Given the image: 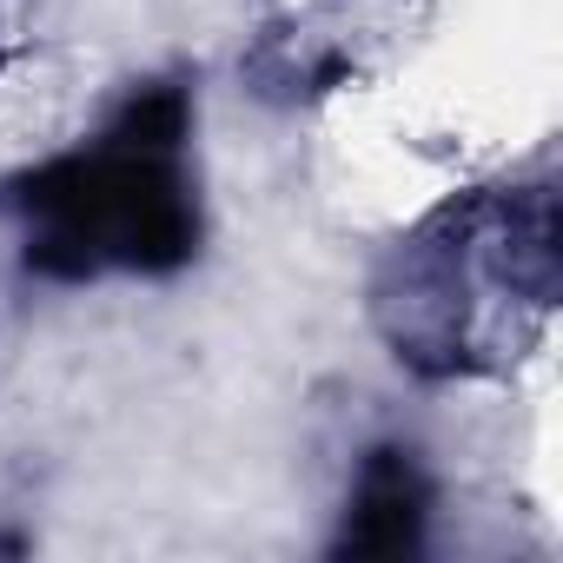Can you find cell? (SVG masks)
I'll return each mask as SVG.
<instances>
[{
	"label": "cell",
	"mask_w": 563,
	"mask_h": 563,
	"mask_svg": "<svg viewBox=\"0 0 563 563\" xmlns=\"http://www.w3.org/2000/svg\"><path fill=\"white\" fill-rule=\"evenodd\" d=\"M556 312V192L484 186L431 212L372 286V319L418 378L517 365Z\"/></svg>",
	"instance_id": "1"
},
{
	"label": "cell",
	"mask_w": 563,
	"mask_h": 563,
	"mask_svg": "<svg viewBox=\"0 0 563 563\" xmlns=\"http://www.w3.org/2000/svg\"><path fill=\"white\" fill-rule=\"evenodd\" d=\"M186 93L146 87L120 120L8 186L27 265L41 278L100 272H179L199 252V192L186 173Z\"/></svg>",
	"instance_id": "2"
},
{
	"label": "cell",
	"mask_w": 563,
	"mask_h": 563,
	"mask_svg": "<svg viewBox=\"0 0 563 563\" xmlns=\"http://www.w3.org/2000/svg\"><path fill=\"white\" fill-rule=\"evenodd\" d=\"M424 523H431V484H424L418 457L398 444H378L358 464L332 556H411L424 543Z\"/></svg>",
	"instance_id": "3"
}]
</instances>
